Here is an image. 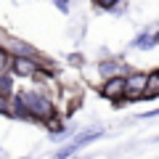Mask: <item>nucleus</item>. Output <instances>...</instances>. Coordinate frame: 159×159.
<instances>
[{
  "instance_id": "6e6552de",
  "label": "nucleus",
  "mask_w": 159,
  "mask_h": 159,
  "mask_svg": "<svg viewBox=\"0 0 159 159\" xmlns=\"http://www.w3.org/2000/svg\"><path fill=\"white\" fill-rule=\"evenodd\" d=\"M98 69H101V74H103L106 80H109V77H117V64H114V61H111V64H109V61H103Z\"/></svg>"
},
{
  "instance_id": "0eeeda50",
  "label": "nucleus",
  "mask_w": 159,
  "mask_h": 159,
  "mask_svg": "<svg viewBox=\"0 0 159 159\" xmlns=\"http://www.w3.org/2000/svg\"><path fill=\"white\" fill-rule=\"evenodd\" d=\"M154 96H159V69L146 77V93H143V98H154Z\"/></svg>"
},
{
  "instance_id": "f8f14e48",
  "label": "nucleus",
  "mask_w": 159,
  "mask_h": 159,
  "mask_svg": "<svg viewBox=\"0 0 159 159\" xmlns=\"http://www.w3.org/2000/svg\"><path fill=\"white\" fill-rule=\"evenodd\" d=\"M58 3H64V6H66V3H69V0H58Z\"/></svg>"
},
{
  "instance_id": "39448f33",
  "label": "nucleus",
  "mask_w": 159,
  "mask_h": 159,
  "mask_svg": "<svg viewBox=\"0 0 159 159\" xmlns=\"http://www.w3.org/2000/svg\"><path fill=\"white\" fill-rule=\"evenodd\" d=\"M146 77L148 74H141V72H135L133 77H127V101L143 98V93H146Z\"/></svg>"
},
{
  "instance_id": "1a4fd4ad",
  "label": "nucleus",
  "mask_w": 159,
  "mask_h": 159,
  "mask_svg": "<svg viewBox=\"0 0 159 159\" xmlns=\"http://www.w3.org/2000/svg\"><path fill=\"white\" fill-rule=\"evenodd\" d=\"M8 66H11V53L0 45V72H8Z\"/></svg>"
},
{
  "instance_id": "7ed1b4c3",
  "label": "nucleus",
  "mask_w": 159,
  "mask_h": 159,
  "mask_svg": "<svg viewBox=\"0 0 159 159\" xmlns=\"http://www.w3.org/2000/svg\"><path fill=\"white\" fill-rule=\"evenodd\" d=\"M101 93L109 98V101H114V103L125 101V98H127V77H122V74H117V77H109L106 82H103Z\"/></svg>"
},
{
  "instance_id": "f257e3e1",
  "label": "nucleus",
  "mask_w": 159,
  "mask_h": 159,
  "mask_svg": "<svg viewBox=\"0 0 159 159\" xmlns=\"http://www.w3.org/2000/svg\"><path fill=\"white\" fill-rule=\"evenodd\" d=\"M11 114L21 119H34V122H51L53 119V103L45 93L40 90H19L16 96L11 98Z\"/></svg>"
},
{
  "instance_id": "f03ea898",
  "label": "nucleus",
  "mask_w": 159,
  "mask_h": 159,
  "mask_svg": "<svg viewBox=\"0 0 159 159\" xmlns=\"http://www.w3.org/2000/svg\"><path fill=\"white\" fill-rule=\"evenodd\" d=\"M8 72H13L16 77L32 80V77H37V74L48 72V69H43L34 58H29V56H11V66H8Z\"/></svg>"
},
{
  "instance_id": "9b49d317",
  "label": "nucleus",
  "mask_w": 159,
  "mask_h": 159,
  "mask_svg": "<svg viewBox=\"0 0 159 159\" xmlns=\"http://www.w3.org/2000/svg\"><path fill=\"white\" fill-rule=\"evenodd\" d=\"M98 8H111V6H117V0H93Z\"/></svg>"
},
{
  "instance_id": "9d476101",
  "label": "nucleus",
  "mask_w": 159,
  "mask_h": 159,
  "mask_svg": "<svg viewBox=\"0 0 159 159\" xmlns=\"http://www.w3.org/2000/svg\"><path fill=\"white\" fill-rule=\"evenodd\" d=\"M0 114H11V101L0 96Z\"/></svg>"
},
{
  "instance_id": "20e7f679",
  "label": "nucleus",
  "mask_w": 159,
  "mask_h": 159,
  "mask_svg": "<svg viewBox=\"0 0 159 159\" xmlns=\"http://www.w3.org/2000/svg\"><path fill=\"white\" fill-rule=\"evenodd\" d=\"M101 135H103L101 130H88V133H82V135L72 138V143H66V146H61V148H58V154H56V157H53V159H72L77 148H82V146H85V143L96 141V138H101Z\"/></svg>"
},
{
  "instance_id": "423d86ee",
  "label": "nucleus",
  "mask_w": 159,
  "mask_h": 159,
  "mask_svg": "<svg viewBox=\"0 0 159 159\" xmlns=\"http://www.w3.org/2000/svg\"><path fill=\"white\" fill-rule=\"evenodd\" d=\"M0 96L11 101L16 96V88H13V72H0Z\"/></svg>"
}]
</instances>
